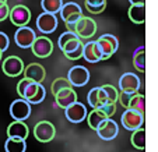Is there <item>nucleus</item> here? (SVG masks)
I'll use <instances>...</instances> for the list:
<instances>
[{
    "label": "nucleus",
    "mask_w": 158,
    "mask_h": 152,
    "mask_svg": "<svg viewBox=\"0 0 158 152\" xmlns=\"http://www.w3.org/2000/svg\"><path fill=\"white\" fill-rule=\"evenodd\" d=\"M97 32V22L89 17H80L74 24V34L80 39H89L93 38Z\"/></svg>",
    "instance_id": "7ed1b4c3"
},
{
    "label": "nucleus",
    "mask_w": 158,
    "mask_h": 152,
    "mask_svg": "<svg viewBox=\"0 0 158 152\" xmlns=\"http://www.w3.org/2000/svg\"><path fill=\"white\" fill-rule=\"evenodd\" d=\"M133 94H126V92H120L119 96H118V102H119L120 105H122L125 109H127L129 106V102H130V98Z\"/></svg>",
    "instance_id": "72a5a7b5"
},
{
    "label": "nucleus",
    "mask_w": 158,
    "mask_h": 152,
    "mask_svg": "<svg viewBox=\"0 0 158 152\" xmlns=\"http://www.w3.org/2000/svg\"><path fill=\"white\" fill-rule=\"evenodd\" d=\"M57 17L55 14L49 13H42L36 18V28L42 34H52L57 28Z\"/></svg>",
    "instance_id": "dca6fc26"
},
{
    "label": "nucleus",
    "mask_w": 158,
    "mask_h": 152,
    "mask_svg": "<svg viewBox=\"0 0 158 152\" xmlns=\"http://www.w3.org/2000/svg\"><path fill=\"white\" fill-rule=\"evenodd\" d=\"M127 14L129 18L134 24H144V21H146V7H144V4H130Z\"/></svg>",
    "instance_id": "5701e85b"
},
{
    "label": "nucleus",
    "mask_w": 158,
    "mask_h": 152,
    "mask_svg": "<svg viewBox=\"0 0 158 152\" xmlns=\"http://www.w3.org/2000/svg\"><path fill=\"white\" fill-rule=\"evenodd\" d=\"M87 10L89 13H93V14H98V13H102L106 7V4H101V6H85Z\"/></svg>",
    "instance_id": "e433bc0d"
},
{
    "label": "nucleus",
    "mask_w": 158,
    "mask_h": 152,
    "mask_svg": "<svg viewBox=\"0 0 158 152\" xmlns=\"http://www.w3.org/2000/svg\"><path fill=\"white\" fill-rule=\"evenodd\" d=\"M60 50L69 60H77L83 57V42L81 39H72L62 46Z\"/></svg>",
    "instance_id": "f3484780"
},
{
    "label": "nucleus",
    "mask_w": 158,
    "mask_h": 152,
    "mask_svg": "<svg viewBox=\"0 0 158 152\" xmlns=\"http://www.w3.org/2000/svg\"><path fill=\"white\" fill-rule=\"evenodd\" d=\"M2 54H3V53H2V52H0V60H2Z\"/></svg>",
    "instance_id": "a19ab883"
},
{
    "label": "nucleus",
    "mask_w": 158,
    "mask_h": 152,
    "mask_svg": "<svg viewBox=\"0 0 158 152\" xmlns=\"http://www.w3.org/2000/svg\"><path fill=\"white\" fill-rule=\"evenodd\" d=\"M130 141H131L134 148L144 151V148H146V130H144L143 127L134 130L133 134H131Z\"/></svg>",
    "instance_id": "cd10ccee"
},
{
    "label": "nucleus",
    "mask_w": 158,
    "mask_h": 152,
    "mask_svg": "<svg viewBox=\"0 0 158 152\" xmlns=\"http://www.w3.org/2000/svg\"><path fill=\"white\" fill-rule=\"evenodd\" d=\"M10 116L15 122H24L31 116V105L25 99H15L10 105Z\"/></svg>",
    "instance_id": "423d86ee"
},
{
    "label": "nucleus",
    "mask_w": 158,
    "mask_h": 152,
    "mask_svg": "<svg viewBox=\"0 0 158 152\" xmlns=\"http://www.w3.org/2000/svg\"><path fill=\"white\" fill-rule=\"evenodd\" d=\"M127 109H131V110H136L139 113L144 114V110H146V98H144L143 94H133L130 98V102H129Z\"/></svg>",
    "instance_id": "393cba45"
},
{
    "label": "nucleus",
    "mask_w": 158,
    "mask_h": 152,
    "mask_svg": "<svg viewBox=\"0 0 158 152\" xmlns=\"http://www.w3.org/2000/svg\"><path fill=\"white\" fill-rule=\"evenodd\" d=\"M36 35H35V31L30 27H20L14 34V41L17 43L18 48L21 49H28L31 48V45L34 43L35 41Z\"/></svg>",
    "instance_id": "9d476101"
},
{
    "label": "nucleus",
    "mask_w": 158,
    "mask_h": 152,
    "mask_svg": "<svg viewBox=\"0 0 158 152\" xmlns=\"http://www.w3.org/2000/svg\"><path fill=\"white\" fill-rule=\"evenodd\" d=\"M17 94L20 95V98L25 99L30 105L41 103L46 96V91L42 84L32 82L25 77L20 80V82L17 84Z\"/></svg>",
    "instance_id": "f257e3e1"
},
{
    "label": "nucleus",
    "mask_w": 158,
    "mask_h": 152,
    "mask_svg": "<svg viewBox=\"0 0 158 152\" xmlns=\"http://www.w3.org/2000/svg\"><path fill=\"white\" fill-rule=\"evenodd\" d=\"M101 90L104 91L105 96H106V103H116L118 96H119V91H118L114 85L105 84V85L101 86Z\"/></svg>",
    "instance_id": "c756f323"
},
{
    "label": "nucleus",
    "mask_w": 158,
    "mask_h": 152,
    "mask_svg": "<svg viewBox=\"0 0 158 152\" xmlns=\"http://www.w3.org/2000/svg\"><path fill=\"white\" fill-rule=\"evenodd\" d=\"M53 96H55V102H56V105L59 107H62V109H66V107L70 106L72 103L77 102V94H76V91L73 90V86L59 91V92L55 94Z\"/></svg>",
    "instance_id": "6ab92c4d"
},
{
    "label": "nucleus",
    "mask_w": 158,
    "mask_h": 152,
    "mask_svg": "<svg viewBox=\"0 0 158 152\" xmlns=\"http://www.w3.org/2000/svg\"><path fill=\"white\" fill-rule=\"evenodd\" d=\"M4 149H6V152H25L27 144H25V140L7 137L6 142H4Z\"/></svg>",
    "instance_id": "a878e982"
},
{
    "label": "nucleus",
    "mask_w": 158,
    "mask_h": 152,
    "mask_svg": "<svg viewBox=\"0 0 158 152\" xmlns=\"http://www.w3.org/2000/svg\"><path fill=\"white\" fill-rule=\"evenodd\" d=\"M7 3V0H0V6H3V4Z\"/></svg>",
    "instance_id": "ea45409f"
},
{
    "label": "nucleus",
    "mask_w": 158,
    "mask_h": 152,
    "mask_svg": "<svg viewBox=\"0 0 158 152\" xmlns=\"http://www.w3.org/2000/svg\"><path fill=\"white\" fill-rule=\"evenodd\" d=\"M60 17L64 21L66 28L70 32H74V24L76 21L80 17H83V10L78 6L77 3H73V2H69V3H63L62 9H60Z\"/></svg>",
    "instance_id": "f03ea898"
},
{
    "label": "nucleus",
    "mask_w": 158,
    "mask_h": 152,
    "mask_svg": "<svg viewBox=\"0 0 158 152\" xmlns=\"http://www.w3.org/2000/svg\"><path fill=\"white\" fill-rule=\"evenodd\" d=\"M119 88L120 92L136 94L140 88V78L133 73H125L119 78Z\"/></svg>",
    "instance_id": "4468645a"
},
{
    "label": "nucleus",
    "mask_w": 158,
    "mask_h": 152,
    "mask_svg": "<svg viewBox=\"0 0 158 152\" xmlns=\"http://www.w3.org/2000/svg\"><path fill=\"white\" fill-rule=\"evenodd\" d=\"M66 119L72 123H81L87 117V107L80 102H74L64 109Z\"/></svg>",
    "instance_id": "2eb2a0df"
},
{
    "label": "nucleus",
    "mask_w": 158,
    "mask_h": 152,
    "mask_svg": "<svg viewBox=\"0 0 158 152\" xmlns=\"http://www.w3.org/2000/svg\"><path fill=\"white\" fill-rule=\"evenodd\" d=\"M41 6L44 13L56 15L63 6V0H41Z\"/></svg>",
    "instance_id": "c85d7f7f"
},
{
    "label": "nucleus",
    "mask_w": 158,
    "mask_h": 152,
    "mask_svg": "<svg viewBox=\"0 0 158 152\" xmlns=\"http://www.w3.org/2000/svg\"><path fill=\"white\" fill-rule=\"evenodd\" d=\"M34 135L39 142H49L56 135V128L51 122L42 120V122L36 123V126L34 127Z\"/></svg>",
    "instance_id": "39448f33"
},
{
    "label": "nucleus",
    "mask_w": 158,
    "mask_h": 152,
    "mask_svg": "<svg viewBox=\"0 0 158 152\" xmlns=\"http://www.w3.org/2000/svg\"><path fill=\"white\" fill-rule=\"evenodd\" d=\"M98 137L101 140H105V141H110L114 138L118 137V133H119V126L115 120H112L110 117L105 119L101 124L98 126V128L95 130Z\"/></svg>",
    "instance_id": "1a4fd4ad"
},
{
    "label": "nucleus",
    "mask_w": 158,
    "mask_h": 152,
    "mask_svg": "<svg viewBox=\"0 0 158 152\" xmlns=\"http://www.w3.org/2000/svg\"><path fill=\"white\" fill-rule=\"evenodd\" d=\"M129 2H130V4H144L146 0H129Z\"/></svg>",
    "instance_id": "58836bf2"
},
{
    "label": "nucleus",
    "mask_w": 158,
    "mask_h": 152,
    "mask_svg": "<svg viewBox=\"0 0 158 152\" xmlns=\"http://www.w3.org/2000/svg\"><path fill=\"white\" fill-rule=\"evenodd\" d=\"M122 126L129 130V131H134L137 128L143 127L144 124V114L139 113L136 110H131V109H126L122 114Z\"/></svg>",
    "instance_id": "6e6552de"
},
{
    "label": "nucleus",
    "mask_w": 158,
    "mask_h": 152,
    "mask_svg": "<svg viewBox=\"0 0 158 152\" xmlns=\"http://www.w3.org/2000/svg\"><path fill=\"white\" fill-rule=\"evenodd\" d=\"M70 82L67 78L64 77H60V78H56V80L52 82V95H55V94H57L59 91L64 90V88H70Z\"/></svg>",
    "instance_id": "7c9ffc66"
},
{
    "label": "nucleus",
    "mask_w": 158,
    "mask_h": 152,
    "mask_svg": "<svg viewBox=\"0 0 158 152\" xmlns=\"http://www.w3.org/2000/svg\"><path fill=\"white\" fill-rule=\"evenodd\" d=\"M9 45H10V39L9 36L6 35L4 32H0V52L3 53L9 49Z\"/></svg>",
    "instance_id": "f704fd0d"
},
{
    "label": "nucleus",
    "mask_w": 158,
    "mask_h": 152,
    "mask_svg": "<svg viewBox=\"0 0 158 152\" xmlns=\"http://www.w3.org/2000/svg\"><path fill=\"white\" fill-rule=\"evenodd\" d=\"M30 135L28 126L24 122H13L7 127V137L9 138H20V140H27Z\"/></svg>",
    "instance_id": "412c9836"
},
{
    "label": "nucleus",
    "mask_w": 158,
    "mask_h": 152,
    "mask_svg": "<svg viewBox=\"0 0 158 152\" xmlns=\"http://www.w3.org/2000/svg\"><path fill=\"white\" fill-rule=\"evenodd\" d=\"M24 75L25 78L31 80L32 82L42 84V81L46 77V71H45L44 66L39 63H30L27 67H24Z\"/></svg>",
    "instance_id": "a211bd4d"
},
{
    "label": "nucleus",
    "mask_w": 158,
    "mask_h": 152,
    "mask_svg": "<svg viewBox=\"0 0 158 152\" xmlns=\"http://www.w3.org/2000/svg\"><path fill=\"white\" fill-rule=\"evenodd\" d=\"M85 119H87V123H88L89 128H93L94 131H95L97 128H98V126L101 124L105 119H108V117L105 116L101 109H94V110H91L89 113H87Z\"/></svg>",
    "instance_id": "b1692460"
},
{
    "label": "nucleus",
    "mask_w": 158,
    "mask_h": 152,
    "mask_svg": "<svg viewBox=\"0 0 158 152\" xmlns=\"http://www.w3.org/2000/svg\"><path fill=\"white\" fill-rule=\"evenodd\" d=\"M9 13H10V9H9V4H3L0 6V21H4L7 17H9Z\"/></svg>",
    "instance_id": "c9c22d12"
},
{
    "label": "nucleus",
    "mask_w": 158,
    "mask_h": 152,
    "mask_svg": "<svg viewBox=\"0 0 158 152\" xmlns=\"http://www.w3.org/2000/svg\"><path fill=\"white\" fill-rule=\"evenodd\" d=\"M98 43V48L101 50L102 54V60L109 59L115 52L119 48V42H118V38L114 35H109V34H105V35H101L97 41Z\"/></svg>",
    "instance_id": "20e7f679"
},
{
    "label": "nucleus",
    "mask_w": 158,
    "mask_h": 152,
    "mask_svg": "<svg viewBox=\"0 0 158 152\" xmlns=\"http://www.w3.org/2000/svg\"><path fill=\"white\" fill-rule=\"evenodd\" d=\"M72 39H80L77 35H76L74 32H70V31H66V32H63L62 35L59 36V41H57V43H59V48L62 49V46L64 45V43H67L69 41H72Z\"/></svg>",
    "instance_id": "2f4dec72"
},
{
    "label": "nucleus",
    "mask_w": 158,
    "mask_h": 152,
    "mask_svg": "<svg viewBox=\"0 0 158 152\" xmlns=\"http://www.w3.org/2000/svg\"><path fill=\"white\" fill-rule=\"evenodd\" d=\"M133 64L139 71H146V49H144V46L137 48L133 53Z\"/></svg>",
    "instance_id": "bb28decb"
},
{
    "label": "nucleus",
    "mask_w": 158,
    "mask_h": 152,
    "mask_svg": "<svg viewBox=\"0 0 158 152\" xmlns=\"http://www.w3.org/2000/svg\"><path fill=\"white\" fill-rule=\"evenodd\" d=\"M99 109L104 112V114L106 117H112L116 113V103H105V105H102Z\"/></svg>",
    "instance_id": "473e14b6"
},
{
    "label": "nucleus",
    "mask_w": 158,
    "mask_h": 152,
    "mask_svg": "<svg viewBox=\"0 0 158 152\" xmlns=\"http://www.w3.org/2000/svg\"><path fill=\"white\" fill-rule=\"evenodd\" d=\"M87 99H88V105L93 107V109H99L102 105L106 103V96H105L104 91L101 90V86L93 88V90L88 92Z\"/></svg>",
    "instance_id": "4be33fe9"
},
{
    "label": "nucleus",
    "mask_w": 158,
    "mask_h": 152,
    "mask_svg": "<svg viewBox=\"0 0 158 152\" xmlns=\"http://www.w3.org/2000/svg\"><path fill=\"white\" fill-rule=\"evenodd\" d=\"M2 69L7 77H18L24 71V63L17 56H9L7 59H4Z\"/></svg>",
    "instance_id": "ddd939ff"
},
{
    "label": "nucleus",
    "mask_w": 158,
    "mask_h": 152,
    "mask_svg": "<svg viewBox=\"0 0 158 152\" xmlns=\"http://www.w3.org/2000/svg\"><path fill=\"white\" fill-rule=\"evenodd\" d=\"M10 21H11L14 25L20 27H25L31 21V10L27 6H23V4H17L13 9H10L9 13Z\"/></svg>",
    "instance_id": "0eeeda50"
},
{
    "label": "nucleus",
    "mask_w": 158,
    "mask_h": 152,
    "mask_svg": "<svg viewBox=\"0 0 158 152\" xmlns=\"http://www.w3.org/2000/svg\"><path fill=\"white\" fill-rule=\"evenodd\" d=\"M31 49H32V53L36 57L45 59V57L51 56L53 53V43L46 36H39V38H35L34 43L31 45Z\"/></svg>",
    "instance_id": "f8f14e48"
},
{
    "label": "nucleus",
    "mask_w": 158,
    "mask_h": 152,
    "mask_svg": "<svg viewBox=\"0 0 158 152\" xmlns=\"http://www.w3.org/2000/svg\"><path fill=\"white\" fill-rule=\"evenodd\" d=\"M106 4V0H85V6H101Z\"/></svg>",
    "instance_id": "4c0bfd02"
},
{
    "label": "nucleus",
    "mask_w": 158,
    "mask_h": 152,
    "mask_svg": "<svg viewBox=\"0 0 158 152\" xmlns=\"http://www.w3.org/2000/svg\"><path fill=\"white\" fill-rule=\"evenodd\" d=\"M83 57L88 63H98L102 60L101 50L98 48L97 41H89L87 43H83Z\"/></svg>",
    "instance_id": "aec40b11"
},
{
    "label": "nucleus",
    "mask_w": 158,
    "mask_h": 152,
    "mask_svg": "<svg viewBox=\"0 0 158 152\" xmlns=\"http://www.w3.org/2000/svg\"><path fill=\"white\" fill-rule=\"evenodd\" d=\"M67 80L72 86H84L89 81V71L83 66H74L67 73Z\"/></svg>",
    "instance_id": "9b49d317"
}]
</instances>
